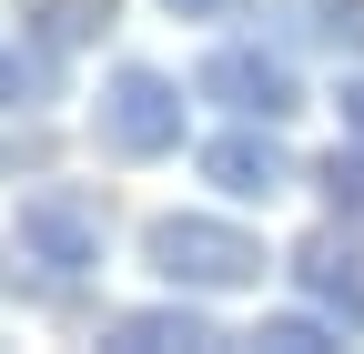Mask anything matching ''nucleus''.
Instances as JSON below:
<instances>
[{
    "label": "nucleus",
    "instance_id": "4",
    "mask_svg": "<svg viewBox=\"0 0 364 354\" xmlns=\"http://www.w3.org/2000/svg\"><path fill=\"white\" fill-rule=\"evenodd\" d=\"M193 92H203V102H223L233 122H294V112H304L294 61H284V51H263V41H223V51L193 71Z\"/></svg>",
    "mask_w": 364,
    "mask_h": 354
},
{
    "label": "nucleus",
    "instance_id": "9",
    "mask_svg": "<svg viewBox=\"0 0 364 354\" xmlns=\"http://www.w3.org/2000/svg\"><path fill=\"white\" fill-rule=\"evenodd\" d=\"M314 51H354L364 61V0H304V21H294Z\"/></svg>",
    "mask_w": 364,
    "mask_h": 354
},
{
    "label": "nucleus",
    "instance_id": "13",
    "mask_svg": "<svg viewBox=\"0 0 364 354\" xmlns=\"http://www.w3.org/2000/svg\"><path fill=\"white\" fill-rule=\"evenodd\" d=\"M334 112H344V132H354V142H364V71L344 81V92H334Z\"/></svg>",
    "mask_w": 364,
    "mask_h": 354
},
{
    "label": "nucleus",
    "instance_id": "2",
    "mask_svg": "<svg viewBox=\"0 0 364 354\" xmlns=\"http://www.w3.org/2000/svg\"><path fill=\"white\" fill-rule=\"evenodd\" d=\"M102 233H112V213H102V193H81V183L21 193V223H11L21 263H41V274H91V263H102Z\"/></svg>",
    "mask_w": 364,
    "mask_h": 354
},
{
    "label": "nucleus",
    "instance_id": "7",
    "mask_svg": "<svg viewBox=\"0 0 364 354\" xmlns=\"http://www.w3.org/2000/svg\"><path fill=\"white\" fill-rule=\"evenodd\" d=\"M102 334H112L122 354H172V344L193 354V344H223V334H213V324L193 314V304H142V314H112Z\"/></svg>",
    "mask_w": 364,
    "mask_h": 354
},
{
    "label": "nucleus",
    "instance_id": "14",
    "mask_svg": "<svg viewBox=\"0 0 364 354\" xmlns=\"http://www.w3.org/2000/svg\"><path fill=\"white\" fill-rule=\"evenodd\" d=\"M162 11H182V21H223V11H243V0H162Z\"/></svg>",
    "mask_w": 364,
    "mask_h": 354
},
{
    "label": "nucleus",
    "instance_id": "12",
    "mask_svg": "<svg viewBox=\"0 0 364 354\" xmlns=\"http://www.w3.org/2000/svg\"><path fill=\"white\" fill-rule=\"evenodd\" d=\"M21 102H41V71L21 51H0V112H21Z\"/></svg>",
    "mask_w": 364,
    "mask_h": 354
},
{
    "label": "nucleus",
    "instance_id": "5",
    "mask_svg": "<svg viewBox=\"0 0 364 354\" xmlns=\"http://www.w3.org/2000/svg\"><path fill=\"white\" fill-rule=\"evenodd\" d=\"M203 183L223 203H273L294 183V152H284V122H233V132H213L203 142Z\"/></svg>",
    "mask_w": 364,
    "mask_h": 354
},
{
    "label": "nucleus",
    "instance_id": "6",
    "mask_svg": "<svg viewBox=\"0 0 364 354\" xmlns=\"http://www.w3.org/2000/svg\"><path fill=\"white\" fill-rule=\"evenodd\" d=\"M294 284L324 304V314H344V334H364V253H354V243L314 233V243L294 253Z\"/></svg>",
    "mask_w": 364,
    "mask_h": 354
},
{
    "label": "nucleus",
    "instance_id": "10",
    "mask_svg": "<svg viewBox=\"0 0 364 354\" xmlns=\"http://www.w3.org/2000/svg\"><path fill=\"white\" fill-rule=\"evenodd\" d=\"M314 193H324L334 223H364V152H334L324 172H314Z\"/></svg>",
    "mask_w": 364,
    "mask_h": 354
},
{
    "label": "nucleus",
    "instance_id": "11",
    "mask_svg": "<svg viewBox=\"0 0 364 354\" xmlns=\"http://www.w3.org/2000/svg\"><path fill=\"white\" fill-rule=\"evenodd\" d=\"M253 344H273V354H334L344 334H334V324H314V314H263Z\"/></svg>",
    "mask_w": 364,
    "mask_h": 354
},
{
    "label": "nucleus",
    "instance_id": "1",
    "mask_svg": "<svg viewBox=\"0 0 364 354\" xmlns=\"http://www.w3.org/2000/svg\"><path fill=\"white\" fill-rule=\"evenodd\" d=\"M142 253L182 294H243V284H263V233L223 223V213H162V223L142 233Z\"/></svg>",
    "mask_w": 364,
    "mask_h": 354
},
{
    "label": "nucleus",
    "instance_id": "8",
    "mask_svg": "<svg viewBox=\"0 0 364 354\" xmlns=\"http://www.w3.org/2000/svg\"><path fill=\"white\" fill-rule=\"evenodd\" d=\"M21 31L61 61V51H81V41L112 31V0H21Z\"/></svg>",
    "mask_w": 364,
    "mask_h": 354
},
{
    "label": "nucleus",
    "instance_id": "3",
    "mask_svg": "<svg viewBox=\"0 0 364 354\" xmlns=\"http://www.w3.org/2000/svg\"><path fill=\"white\" fill-rule=\"evenodd\" d=\"M182 112H193L182 81H162V71H112L91 132H102V152H122V162H162V152H182Z\"/></svg>",
    "mask_w": 364,
    "mask_h": 354
}]
</instances>
